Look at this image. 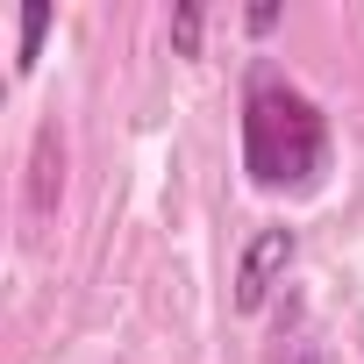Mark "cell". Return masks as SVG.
Segmentation results:
<instances>
[{
	"instance_id": "1",
	"label": "cell",
	"mask_w": 364,
	"mask_h": 364,
	"mask_svg": "<svg viewBox=\"0 0 364 364\" xmlns=\"http://www.w3.org/2000/svg\"><path fill=\"white\" fill-rule=\"evenodd\" d=\"M321 150L328 143H321L314 100L279 86V79H264L250 93V107H243V164H250V178L257 186H300V178L321 171Z\"/></svg>"
},
{
	"instance_id": "5",
	"label": "cell",
	"mask_w": 364,
	"mask_h": 364,
	"mask_svg": "<svg viewBox=\"0 0 364 364\" xmlns=\"http://www.w3.org/2000/svg\"><path fill=\"white\" fill-rule=\"evenodd\" d=\"M293 364H321V350H314V343H300V350H293Z\"/></svg>"
},
{
	"instance_id": "4",
	"label": "cell",
	"mask_w": 364,
	"mask_h": 364,
	"mask_svg": "<svg viewBox=\"0 0 364 364\" xmlns=\"http://www.w3.org/2000/svg\"><path fill=\"white\" fill-rule=\"evenodd\" d=\"M193 43H200V15L186 8V15H178V50H193Z\"/></svg>"
},
{
	"instance_id": "2",
	"label": "cell",
	"mask_w": 364,
	"mask_h": 364,
	"mask_svg": "<svg viewBox=\"0 0 364 364\" xmlns=\"http://www.w3.org/2000/svg\"><path fill=\"white\" fill-rule=\"evenodd\" d=\"M293 264V229H264L250 250H243V272H236V307H264V293L279 286V272Z\"/></svg>"
},
{
	"instance_id": "3",
	"label": "cell",
	"mask_w": 364,
	"mask_h": 364,
	"mask_svg": "<svg viewBox=\"0 0 364 364\" xmlns=\"http://www.w3.org/2000/svg\"><path fill=\"white\" fill-rule=\"evenodd\" d=\"M43 29H50V8H43V0H29V8H22V50H15V72H29V65H36Z\"/></svg>"
}]
</instances>
